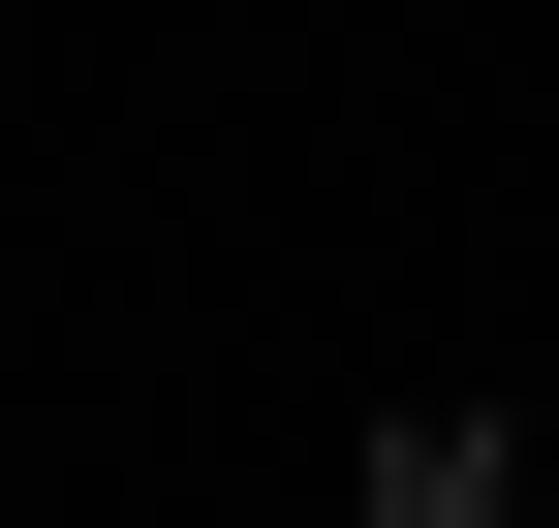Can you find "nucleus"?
Masks as SVG:
<instances>
[{"instance_id":"f257e3e1","label":"nucleus","mask_w":559,"mask_h":528,"mask_svg":"<svg viewBox=\"0 0 559 528\" xmlns=\"http://www.w3.org/2000/svg\"><path fill=\"white\" fill-rule=\"evenodd\" d=\"M498 467H528V435H466V405H404V435H373V528H528Z\"/></svg>"}]
</instances>
